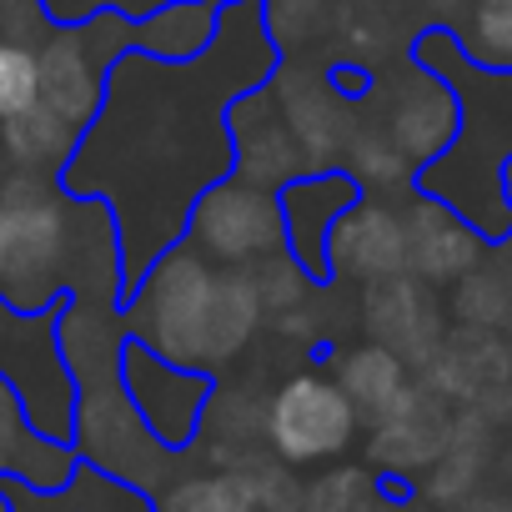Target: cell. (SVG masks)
I'll use <instances>...</instances> for the list:
<instances>
[{
    "label": "cell",
    "instance_id": "obj_2",
    "mask_svg": "<svg viewBox=\"0 0 512 512\" xmlns=\"http://www.w3.org/2000/svg\"><path fill=\"white\" fill-rule=\"evenodd\" d=\"M211 312H216V267L191 241H171L136 277L131 327L136 337L181 367H211Z\"/></svg>",
    "mask_w": 512,
    "mask_h": 512
},
{
    "label": "cell",
    "instance_id": "obj_24",
    "mask_svg": "<svg viewBox=\"0 0 512 512\" xmlns=\"http://www.w3.org/2000/svg\"><path fill=\"white\" fill-rule=\"evenodd\" d=\"M322 16H327L322 0H272V6H267V26H272V36H282V41L312 36V26H317Z\"/></svg>",
    "mask_w": 512,
    "mask_h": 512
},
{
    "label": "cell",
    "instance_id": "obj_20",
    "mask_svg": "<svg viewBox=\"0 0 512 512\" xmlns=\"http://www.w3.org/2000/svg\"><path fill=\"white\" fill-rule=\"evenodd\" d=\"M251 282H256V297H262V307H267L272 317L302 307V302L312 297V287H317V277L297 262V251H292V246L267 251L262 262L251 267Z\"/></svg>",
    "mask_w": 512,
    "mask_h": 512
},
{
    "label": "cell",
    "instance_id": "obj_22",
    "mask_svg": "<svg viewBox=\"0 0 512 512\" xmlns=\"http://www.w3.org/2000/svg\"><path fill=\"white\" fill-rule=\"evenodd\" d=\"M251 507H256L251 477H191L156 512H251Z\"/></svg>",
    "mask_w": 512,
    "mask_h": 512
},
{
    "label": "cell",
    "instance_id": "obj_23",
    "mask_svg": "<svg viewBox=\"0 0 512 512\" xmlns=\"http://www.w3.org/2000/svg\"><path fill=\"white\" fill-rule=\"evenodd\" d=\"M457 312H462L472 327L507 322V312H512V282H507V272H497V267H472L467 277H457Z\"/></svg>",
    "mask_w": 512,
    "mask_h": 512
},
{
    "label": "cell",
    "instance_id": "obj_13",
    "mask_svg": "<svg viewBox=\"0 0 512 512\" xmlns=\"http://www.w3.org/2000/svg\"><path fill=\"white\" fill-rule=\"evenodd\" d=\"M71 472H76L71 442L46 437L26 417L16 387L0 377V477H16V482H26L36 492H61L71 482Z\"/></svg>",
    "mask_w": 512,
    "mask_h": 512
},
{
    "label": "cell",
    "instance_id": "obj_11",
    "mask_svg": "<svg viewBox=\"0 0 512 512\" xmlns=\"http://www.w3.org/2000/svg\"><path fill=\"white\" fill-rule=\"evenodd\" d=\"M402 221H407V272L422 277L427 287L457 282V277H467L482 262L477 226H467L452 206L422 196Z\"/></svg>",
    "mask_w": 512,
    "mask_h": 512
},
{
    "label": "cell",
    "instance_id": "obj_27",
    "mask_svg": "<svg viewBox=\"0 0 512 512\" xmlns=\"http://www.w3.org/2000/svg\"><path fill=\"white\" fill-rule=\"evenodd\" d=\"M502 332H507V342H512V312H507V322H502Z\"/></svg>",
    "mask_w": 512,
    "mask_h": 512
},
{
    "label": "cell",
    "instance_id": "obj_26",
    "mask_svg": "<svg viewBox=\"0 0 512 512\" xmlns=\"http://www.w3.org/2000/svg\"><path fill=\"white\" fill-rule=\"evenodd\" d=\"M0 512H11V497H6V487H0Z\"/></svg>",
    "mask_w": 512,
    "mask_h": 512
},
{
    "label": "cell",
    "instance_id": "obj_1",
    "mask_svg": "<svg viewBox=\"0 0 512 512\" xmlns=\"http://www.w3.org/2000/svg\"><path fill=\"white\" fill-rule=\"evenodd\" d=\"M86 196L51 186V176L0 171V297L16 307H56L91 262L76 216Z\"/></svg>",
    "mask_w": 512,
    "mask_h": 512
},
{
    "label": "cell",
    "instance_id": "obj_14",
    "mask_svg": "<svg viewBox=\"0 0 512 512\" xmlns=\"http://www.w3.org/2000/svg\"><path fill=\"white\" fill-rule=\"evenodd\" d=\"M407 161H437L447 151V141L457 136V96L437 81V76H407L392 86L387 96V126H382Z\"/></svg>",
    "mask_w": 512,
    "mask_h": 512
},
{
    "label": "cell",
    "instance_id": "obj_7",
    "mask_svg": "<svg viewBox=\"0 0 512 512\" xmlns=\"http://www.w3.org/2000/svg\"><path fill=\"white\" fill-rule=\"evenodd\" d=\"M106 21H71L41 46V101L76 121L81 131L101 116L106 101V76H111V46H101Z\"/></svg>",
    "mask_w": 512,
    "mask_h": 512
},
{
    "label": "cell",
    "instance_id": "obj_21",
    "mask_svg": "<svg viewBox=\"0 0 512 512\" xmlns=\"http://www.w3.org/2000/svg\"><path fill=\"white\" fill-rule=\"evenodd\" d=\"M41 101V51L31 41L0 36V121L26 116Z\"/></svg>",
    "mask_w": 512,
    "mask_h": 512
},
{
    "label": "cell",
    "instance_id": "obj_5",
    "mask_svg": "<svg viewBox=\"0 0 512 512\" xmlns=\"http://www.w3.org/2000/svg\"><path fill=\"white\" fill-rule=\"evenodd\" d=\"M191 246L211 262H226V267H246V262H262L267 251L287 246V211H282V196L256 186L246 176H221L211 181L191 216Z\"/></svg>",
    "mask_w": 512,
    "mask_h": 512
},
{
    "label": "cell",
    "instance_id": "obj_10",
    "mask_svg": "<svg viewBox=\"0 0 512 512\" xmlns=\"http://www.w3.org/2000/svg\"><path fill=\"white\" fill-rule=\"evenodd\" d=\"M277 106L307 156L312 171H327L332 161H342L357 121H352V106L337 96V86L327 76H307V71H287L277 76Z\"/></svg>",
    "mask_w": 512,
    "mask_h": 512
},
{
    "label": "cell",
    "instance_id": "obj_6",
    "mask_svg": "<svg viewBox=\"0 0 512 512\" xmlns=\"http://www.w3.org/2000/svg\"><path fill=\"white\" fill-rule=\"evenodd\" d=\"M121 382H126L141 422L151 427V437L161 447H186L196 437L201 412H206V397H211V377L201 367L166 362L141 337H131L121 347Z\"/></svg>",
    "mask_w": 512,
    "mask_h": 512
},
{
    "label": "cell",
    "instance_id": "obj_3",
    "mask_svg": "<svg viewBox=\"0 0 512 512\" xmlns=\"http://www.w3.org/2000/svg\"><path fill=\"white\" fill-rule=\"evenodd\" d=\"M61 307H16L0 297V377H6L26 407V417L71 442L76 432V377L61 347Z\"/></svg>",
    "mask_w": 512,
    "mask_h": 512
},
{
    "label": "cell",
    "instance_id": "obj_9",
    "mask_svg": "<svg viewBox=\"0 0 512 512\" xmlns=\"http://www.w3.org/2000/svg\"><path fill=\"white\" fill-rule=\"evenodd\" d=\"M407 272V221L387 201H352L327 231V277L382 282Z\"/></svg>",
    "mask_w": 512,
    "mask_h": 512
},
{
    "label": "cell",
    "instance_id": "obj_16",
    "mask_svg": "<svg viewBox=\"0 0 512 512\" xmlns=\"http://www.w3.org/2000/svg\"><path fill=\"white\" fill-rule=\"evenodd\" d=\"M337 382L347 387V397L357 402V412L387 422L397 412H407L417 402V392L407 387V367L392 347L372 342V347H352L337 357Z\"/></svg>",
    "mask_w": 512,
    "mask_h": 512
},
{
    "label": "cell",
    "instance_id": "obj_12",
    "mask_svg": "<svg viewBox=\"0 0 512 512\" xmlns=\"http://www.w3.org/2000/svg\"><path fill=\"white\" fill-rule=\"evenodd\" d=\"M367 332H372V342L392 347L402 362H432V352H437V307L427 302V282L412 277V272L372 282Z\"/></svg>",
    "mask_w": 512,
    "mask_h": 512
},
{
    "label": "cell",
    "instance_id": "obj_25",
    "mask_svg": "<svg viewBox=\"0 0 512 512\" xmlns=\"http://www.w3.org/2000/svg\"><path fill=\"white\" fill-rule=\"evenodd\" d=\"M427 6H432L437 16H462V11L472 6V0H427Z\"/></svg>",
    "mask_w": 512,
    "mask_h": 512
},
{
    "label": "cell",
    "instance_id": "obj_15",
    "mask_svg": "<svg viewBox=\"0 0 512 512\" xmlns=\"http://www.w3.org/2000/svg\"><path fill=\"white\" fill-rule=\"evenodd\" d=\"M81 126L36 101L26 116L0 121V171H26V176H56L81 146Z\"/></svg>",
    "mask_w": 512,
    "mask_h": 512
},
{
    "label": "cell",
    "instance_id": "obj_8",
    "mask_svg": "<svg viewBox=\"0 0 512 512\" xmlns=\"http://www.w3.org/2000/svg\"><path fill=\"white\" fill-rule=\"evenodd\" d=\"M226 126H231V166H236V176L267 186V191H287L292 181H302L312 171L272 91H262V86L241 91L226 106Z\"/></svg>",
    "mask_w": 512,
    "mask_h": 512
},
{
    "label": "cell",
    "instance_id": "obj_18",
    "mask_svg": "<svg viewBox=\"0 0 512 512\" xmlns=\"http://www.w3.org/2000/svg\"><path fill=\"white\" fill-rule=\"evenodd\" d=\"M342 161H347V176L362 191H372V196H387V191H407L412 186V161H407V151L387 131H352Z\"/></svg>",
    "mask_w": 512,
    "mask_h": 512
},
{
    "label": "cell",
    "instance_id": "obj_19",
    "mask_svg": "<svg viewBox=\"0 0 512 512\" xmlns=\"http://www.w3.org/2000/svg\"><path fill=\"white\" fill-rule=\"evenodd\" d=\"M462 51L487 71H512V0H472L462 16Z\"/></svg>",
    "mask_w": 512,
    "mask_h": 512
},
{
    "label": "cell",
    "instance_id": "obj_17",
    "mask_svg": "<svg viewBox=\"0 0 512 512\" xmlns=\"http://www.w3.org/2000/svg\"><path fill=\"white\" fill-rule=\"evenodd\" d=\"M211 36H216V0H171L136 31V46L156 61H191L206 56Z\"/></svg>",
    "mask_w": 512,
    "mask_h": 512
},
{
    "label": "cell",
    "instance_id": "obj_4",
    "mask_svg": "<svg viewBox=\"0 0 512 512\" xmlns=\"http://www.w3.org/2000/svg\"><path fill=\"white\" fill-rule=\"evenodd\" d=\"M357 417L362 412H357V402L347 397V387L337 377L297 372L267 397L262 437L272 442V452L287 467H312V462H332L352 447Z\"/></svg>",
    "mask_w": 512,
    "mask_h": 512
}]
</instances>
